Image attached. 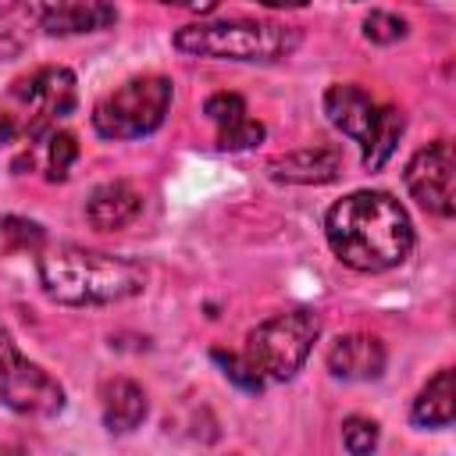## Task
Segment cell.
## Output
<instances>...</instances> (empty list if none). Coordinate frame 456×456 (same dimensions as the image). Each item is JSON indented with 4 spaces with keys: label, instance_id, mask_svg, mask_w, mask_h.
Segmentation results:
<instances>
[{
    "label": "cell",
    "instance_id": "603a6c76",
    "mask_svg": "<svg viewBox=\"0 0 456 456\" xmlns=\"http://www.w3.org/2000/svg\"><path fill=\"white\" fill-rule=\"evenodd\" d=\"M157 4H167V7H182V11H192V14H210L221 0H157Z\"/></svg>",
    "mask_w": 456,
    "mask_h": 456
},
{
    "label": "cell",
    "instance_id": "cb8c5ba5",
    "mask_svg": "<svg viewBox=\"0 0 456 456\" xmlns=\"http://www.w3.org/2000/svg\"><path fill=\"white\" fill-rule=\"evenodd\" d=\"M256 4H264V7H306L310 0H256Z\"/></svg>",
    "mask_w": 456,
    "mask_h": 456
},
{
    "label": "cell",
    "instance_id": "9c48e42d",
    "mask_svg": "<svg viewBox=\"0 0 456 456\" xmlns=\"http://www.w3.org/2000/svg\"><path fill=\"white\" fill-rule=\"evenodd\" d=\"M403 182L410 196L435 217H452L456 214V153L449 139L428 142L417 150L403 171Z\"/></svg>",
    "mask_w": 456,
    "mask_h": 456
},
{
    "label": "cell",
    "instance_id": "8fae6325",
    "mask_svg": "<svg viewBox=\"0 0 456 456\" xmlns=\"http://www.w3.org/2000/svg\"><path fill=\"white\" fill-rule=\"evenodd\" d=\"M267 175L289 185H324L342 175V153L335 146H303L274 157L267 164Z\"/></svg>",
    "mask_w": 456,
    "mask_h": 456
},
{
    "label": "cell",
    "instance_id": "ffe728a7",
    "mask_svg": "<svg viewBox=\"0 0 456 456\" xmlns=\"http://www.w3.org/2000/svg\"><path fill=\"white\" fill-rule=\"evenodd\" d=\"M363 36H367L370 43L388 46V43H399V39L406 36V21H403L399 14H392V11H370V14L363 18Z\"/></svg>",
    "mask_w": 456,
    "mask_h": 456
},
{
    "label": "cell",
    "instance_id": "44dd1931",
    "mask_svg": "<svg viewBox=\"0 0 456 456\" xmlns=\"http://www.w3.org/2000/svg\"><path fill=\"white\" fill-rule=\"evenodd\" d=\"M342 445L353 456H363L378 445V424L370 417H346L342 420Z\"/></svg>",
    "mask_w": 456,
    "mask_h": 456
},
{
    "label": "cell",
    "instance_id": "3957f363",
    "mask_svg": "<svg viewBox=\"0 0 456 456\" xmlns=\"http://www.w3.org/2000/svg\"><path fill=\"white\" fill-rule=\"evenodd\" d=\"M299 28L281 21H249V18H228V21H196L182 25L175 32V50L189 57H214V61H253V64H274L285 61L299 46Z\"/></svg>",
    "mask_w": 456,
    "mask_h": 456
},
{
    "label": "cell",
    "instance_id": "6da1fadb",
    "mask_svg": "<svg viewBox=\"0 0 456 456\" xmlns=\"http://www.w3.org/2000/svg\"><path fill=\"white\" fill-rule=\"evenodd\" d=\"M324 235L331 253L363 274L392 271L413 249V224L406 207L381 189L342 196L324 217Z\"/></svg>",
    "mask_w": 456,
    "mask_h": 456
},
{
    "label": "cell",
    "instance_id": "52a82bcc",
    "mask_svg": "<svg viewBox=\"0 0 456 456\" xmlns=\"http://www.w3.org/2000/svg\"><path fill=\"white\" fill-rule=\"evenodd\" d=\"M175 89L164 75H139L103 93L93 107V128L103 139H142L157 132L171 110Z\"/></svg>",
    "mask_w": 456,
    "mask_h": 456
},
{
    "label": "cell",
    "instance_id": "277c9868",
    "mask_svg": "<svg viewBox=\"0 0 456 456\" xmlns=\"http://www.w3.org/2000/svg\"><path fill=\"white\" fill-rule=\"evenodd\" d=\"M78 103L75 75L61 64L36 68L18 78L0 103V142H32L57 128Z\"/></svg>",
    "mask_w": 456,
    "mask_h": 456
},
{
    "label": "cell",
    "instance_id": "8992f818",
    "mask_svg": "<svg viewBox=\"0 0 456 456\" xmlns=\"http://www.w3.org/2000/svg\"><path fill=\"white\" fill-rule=\"evenodd\" d=\"M317 335H321V314L296 306V310L260 321L246 335L242 360L264 385H278V381L296 378V370L306 363Z\"/></svg>",
    "mask_w": 456,
    "mask_h": 456
},
{
    "label": "cell",
    "instance_id": "e0dca14e",
    "mask_svg": "<svg viewBox=\"0 0 456 456\" xmlns=\"http://www.w3.org/2000/svg\"><path fill=\"white\" fill-rule=\"evenodd\" d=\"M417 428H449L456 417V381L452 370L442 367L435 378H428V385L417 392L413 410H410Z\"/></svg>",
    "mask_w": 456,
    "mask_h": 456
},
{
    "label": "cell",
    "instance_id": "d6986e66",
    "mask_svg": "<svg viewBox=\"0 0 456 456\" xmlns=\"http://www.w3.org/2000/svg\"><path fill=\"white\" fill-rule=\"evenodd\" d=\"M46 232L43 224L28 221V217H0V253H28V249H43Z\"/></svg>",
    "mask_w": 456,
    "mask_h": 456
},
{
    "label": "cell",
    "instance_id": "7c38bea8",
    "mask_svg": "<svg viewBox=\"0 0 456 456\" xmlns=\"http://www.w3.org/2000/svg\"><path fill=\"white\" fill-rule=\"evenodd\" d=\"M385 346L374 335H342L328 349V370L342 381H374L385 374Z\"/></svg>",
    "mask_w": 456,
    "mask_h": 456
},
{
    "label": "cell",
    "instance_id": "ac0fdd59",
    "mask_svg": "<svg viewBox=\"0 0 456 456\" xmlns=\"http://www.w3.org/2000/svg\"><path fill=\"white\" fill-rule=\"evenodd\" d=\"M36 28H39V11H32L28 0H0V57L4 61L21 57Z\"/></svg>",
    "mask_w": 456,
    "mask_h": 456
},
{
    "label": "cell",
    "instance_id": "5bb4252c",
    "mask_svg": "<svg viewBox=\"0 0 456 456\" xmlns=\"http://www.w3.org/2000/svg\"><path fill=\"white\" fill-rule=\"evenodd\" d=\"M203 114L214 121L221 150H253L264 139V125L246 114V100L239 93H214L203 103Z\"/></svg>",
    "mask_w": 456,
    "mask_h": 456
},
{
    "label": "cell",
    "instance_id": "2e32d148",
    "mask_svg": "<svg viewBox=\"0 0 456 456\" xmlns=\"http://www.w3.org/2000/svg\"><path fill=\"white\" fill-rule=\"evenodd\" d=\"M25 146H28V150H25V157L18 160V167H21V164H28V167L39 164L50 182H64V178L71 175L75 160H78V142H75V135H71V132H61V128H50L46 135H39V139H32V142H25Z\"/></svg>",
    "mask_w": 456,
    "mask_h": 456
},
{
    "label": "cell",
    "instance_id": "30bf717a",
    "mask_svg": "<svg viewBox=\"0 0 456 456\" xmlns=\"http://www.w3.org/2000/svg\"><path fill=\"white\" fill-rule=\"evenodd\" d=\"M118 21L110 0H39V28L50 36H86L103 32Z\"/></svg>",
    "mask_w": 456,
    "mask_h": 456
},
{
    "label": "cell",
    "instance_id": "9a60e30c",
    "mask_svg": "<svg viewBox=\"0 0 456 456\" xmlns=\"http://www.w3.org/2000/svg\"><path fill=\"white\" fill-rule=\"evenodd\" d=\"M100 410H103V424H107L110 435H128L146 420L150 403H146V392H142L139 381L114 378L100 392Z\"/></svg>",
    "mask_w": 456,
    "mask_h": 456
},
{
    "label": "cell",
    "instance_id": "5b68a950",
    "mask_svg": "<svg viewBox=\"0 0 456 456\" xmlns=\"http://www.w3.org/2000/svg\"><path fill=\"white\" fill-rule=\"evenodd\" d=\"M324 114L342 135L360 142L367 171L385 167V160L392 157V150L406 128V118L399 107L378 103L367 89L349 86V82H338L324 93Z\"/></svg>",
    "mask_w": 456,
    "mask_h": 456
},
{
    "label": "cell",
    "instance_id": "ba28073f",
    "mask_svg": "<svg viewBox=\"0 0 456 456\" xmlns=\"http://www.w3.org/2000/svg\"><path fill=\"white\" fill-rule=\"evenodd\" d=\"M0 406L25 417H53L64 410V388L32 360L18 353L0 324Z\"/></svg>",
    "mask_w": 456,
    "mask_h": 456
},
{
    "label": "cell",
    "instance_id": "7a4b0ae2",
    "mask_svg": "<svg viewBox=\"0 0 456 456\" xmlns=\"http://www.w3.org/2000/svg\"><path fill=\"white\" fill-rule=\"evenodd\" d=\"M43 292L61 306H110L146 289V267L82 246H50L36 260Z\"/></svg>",
    "mask_w": 456,
    "mask_h": 456
},
{
    "label": "cell",
    "instance_id": "7402d4cb",
    "mask_svg": "<svg viewBox=\"0 0 456 456\" xmlns=\"http://www.w3.org/2000/svg\"><path fill=\"white\" fill-rule=\"evenodd\" d=\"M210 356L221 363L224 378H228V381H235L239 388H246V392H260V388H264V381H260V378L249 370V363L242 360V353H224V349H214Z\"/></svg>",
    "mask_w": 456,
    "mask_h": 456
},
{
    "label": "cell",
    "instance_id": "4fadbf2b",
    "mask_svg": "<svg viewBox=\"0 0 456 456\" xmlns=\"http://www.w3.org/2000/svg\"><path fill=\"white\" fill-rule=\"evenodd\" d=\"M139 210H142V192L125 178L96 185L86 200V221L96 232H121L139 217Z\"/></svg>",
    "mask_w": 456,
    "mask_h": 456
}]
</instances>
